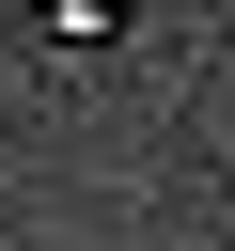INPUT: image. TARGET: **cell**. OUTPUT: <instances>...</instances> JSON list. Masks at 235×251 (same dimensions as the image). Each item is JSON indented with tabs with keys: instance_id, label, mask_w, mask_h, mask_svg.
<instances>
[{
	"instance_id": "obj_1",
	"label": "cell",
	"mask_w": 235,
	"mask_h": 251,
	"mask_svg": "<svg viewBox=\"0 0 235 251\" xmlns=\"http://www.w3.org/2000/svg\"><path fill=\"white\" fill-rule=\"evenodd\" d=\"M31 16H47V31H110L125 0H31Z\"/></svg>"
}]
</instances>
